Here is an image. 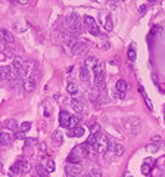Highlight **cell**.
Segmentation results:
<instances>
[{
  "instance_id": "6da1fadb",
  "label": "cell",
  "mask_w": 165,
  "mask_h": 177,
  "mask_svg": "<svg viewBox=\"0 0 165 177\" xmlns=\"http://www.w3.org/2000/svg\"><path fill=\"white\" fill-rule=\"evenodd\" d=\"M66 25H68V30L72 36H78L81 31H83V24H81V19L77 14H72L68 16L66 19Z\"/></svg>"
},
{
  "instance_id": "7a4b0ae2",
  "label": "cell",
  "mask_w": 165,
  "mask_h": 177,
  "mask_svg": "<svg viewBox=\"0 0 165 177\" xmlns=\"http://www.w3.org/2000/svg\"><path fill=\"white\" fill-rule=\"evenodd\" d=\"M124 128L130 136H137L140 133V130H141V121L137 117H130V118L125 120Z\"/></svg>"
},
{
  "instance_id": "3957f363",
  "label": "cell",
  "mask_w": 165,
  "mask_h": 177,
  "mask_svg": "<svg viewBox=\"0 0 165 177\" xmlns=\"http://www.w3.org/2000/svg\"><path fill=\"white\" fill-rule=\"evenodd\" d=\"M111 146V142H109V139L105 136V134H99V137H97V142L91 146V149L96 152V153H105L108 149H111L109 148Z\"/></svg>"
},
{
  "instance_id": "277c9868",
  "label": "cell",
  "mask_w": 165,
  "mask_h": 177,
  "mask_svg": "<svg viewBox=\"0 0 165 177\" xmlns=\"http://www.w3.org/2000/svg\"><path fill=\"white\" fill-rule=\"evenodd\" d=\"M37 86V74L33 68V71H25V77H24V88L25 92H33Z\"/></svg>"
},
{
  "instance_id": "5b68a950",
  "label": "cell",
  "mask_w": 165,
  "mask_h": 177,
  "mask_svg": "<svg viewBox=\"0 0 165 177\" xmlns=\"http://www.w3.org/2000/svg\"><path fill=\"white\" fill-rule=\"evenodd\" d=\"M87 52V44L83 43V41H75L74 44H71V53L74 56H80L83 53Z\"/></svg>"
},
{
  "instance_id": "8992f818",
  "label": "cell",
  "mask_w": 165,
  "mask_h": 177,
  "mask_svg": "<svg viewBox=\"0 0 165 177\" xmlns=\"http://www.w3.org/2000/svg\"><path fill=\"white\" fill-rule=\"evenodd\" d=\"M12 68L16 69V71L22 75V71H24V68H25V62H24V59H22L21 56H15V58H14V62H12Z\"/></svg>"
},
{
  "instance_id": "52a82bcc",
  "label": "cell",
  "mask_w": 165,
  "mask_h": 177,
  "mask_svg": "<svg viewBox=\"0 0 165 177\" xmlns=\"http://www.w3.org/2000/svg\"><path fill=\"white\" fill-rule=\"evenodd\" d=\"M0 37H2V43H3V44H14V43H15L14 36L9 33V30H2Z\"/></svg>"
},
{
  "instance_id": "ba28073f",
  "label": "cell",
  "mask_w": 165,
  "mask_h": 177,
  "mask_svg": "<svg viewBox=\"0 0 165 177\" xmlns=\"http://www.w3.org/2000/svg\"><path fill=\"white\" fill-rule=\"evenodd\" d=\"M69 120H71V115L66 111H61V114H59V123H61V126L69 128Z\"/></svg>"
},
{
  "instance_id": "9c48e42d",
  "label": "cell",
  "mask_w": 165,
  "mask_h": 177,
  "mask_svg": "<svg viewBox=\"0 0 165 177\" xmlns=\"http://www.w3.org/2000/svg\"><path fill=\"white\" fill-rule=\"evenodd\" d=\"M11 72H12V68L8 66V65H3L0 68V75H2V80L3 81H11Z\"/></svg>"
},
{
  "instance_id": "30bf717a",
  "label": "cell",
  "mask_w": 165,
  "mask_h": 177,
  "mask_svg": "<svg viewBox=\"0 0 165 177\" xmlns=\"http://www.w3.org/2000/svg\"><path fill=\"white\" fill-rule=\"evenodd\" d=\"M66 174H71V176H81V168H80V165H77V164H68V167H66Z\"/></svg>"
},
{
  "instance_id": "8fae6325",
  "label": "cell",
  "mask_w": 165,
  "mask_h": 177,
  "mask_svg": "<svg viewBox=\"0 0 165 177\" xmlns=\"http://www.w3.org/2000/svg\"><path fill=\"white\" fill-rule=\"evenodd\" d=\"M69 136L71 137H81V136H84V128L83 127H80V126H77V127H69Z\"/></svg>"
},
{
  "instance_id": "7c38bea8",
  "label": "cell",
  "mask_w": 165,
  "mask_h": 177,
  "mask_svg": "<svg viewBox=\"0 0 165 177\" xmlns=\"http://www.w3.org/2000/svg\"><path fill=\"white\" fill-rule=\"evenodd\" d=\"M115 88H116L118 93H125L127 88H128V84L125 83V80H118L116 84H115Z\"/></svg>"
},
{
  "instance_id": "4fadbf2b",
  "label": "cell",
  "mask_w": 165,
  "mask_h": 177,
  "mask_svg": "<svg viewBox=\"0 0 165 177\" xmlns=\"http://www.w3.org/2000/svg\"><path fill=\"white\" fill-rule=\"evenodd\" d=\"M71 105H72V108H74L75 111H78V112L84 109V103H83V101H81V99L72 98V101H71Z\"/></svg>"
},
{
  "instance_id": "5bb4252c",
  "label": "cell",
  "mask_w": 165,
  "mask_h": 177,
  "mask_svg": "<svg viewBox=\"0 0 165 177\" xmlns=\"http://www.w3.org/2000/svg\"><path fill=\"white\" fill-rule=\"evenodd\" d=\"M52 139H53V142H55V143H62V142H64V133H62V130H61V128L55 130V131H53Z\"/></svg>"
},
{
  "instance_id": "9a60e30c",
  "label": "cell",
  "mask_w": 165,
  "mask_h": 177,
  "mask_svg": "<svg viewBox=\"0 0 165 177\" xmlns=\"http://www.w3.org/2000/svg\"><path fill=\"white\" fill-rule=\"evenodd\" d=\"M111 149H112V152H114L115 156H121V155L124 153V146H122L121 143H114Z\"/></svg>"
},
{
  "instance_id": "2e32d148",
  "label": "cell",
  "mask_w": 165,
  "mask_h": 177,
  "mask_svg": "<svg viewBox=\"0 0 165 177\" xmlns=\"http://www.w3.org/2000/svg\"><path fill=\"white\" fill-rule=\"evenodd\" d=\"M105 74V64L103 62H99L94 68H93V75H103Z\"/></svg>"
},
{
  "instance_id": "e0dca14e",
  "label": "cell",
  "mask_w": 165,
  "mask_h": 177,
  "mask_svg": "<svg viewBox=\"0 0 165 177\" xmlns=\"http://www.w3.org/2000/svg\"><path fill=\"white\" fill-rule=\"evenodd\" d=\"M97 64H99V61H97V58H96V56H89V58L86 59V66H87L89 69L94 68Z\"/></svg>"
},
{
  "instance_id": "ac0fdd59",
  "label": "cell",
  "mask_w": 165,
  "mask_h": 177,
  "mask_svg": "<svg viewBox=\"0 0 165 177\" xmlns=\"http://www.w3.org/2000/svg\"><path fill=\"white\" fill-rule=\"evenodd\" d=\"M5 128L14 131V130L18 128V123H16L15 120H12V118H11V120H6V121H5Z\"/></svg>"
},
{
  "instance_id": "d6986e66",
  "label": "cell",
  "mask_w": 165,
  "mask_h": 177,
  "mask_svg": "<svg viewBox=\"0 0 165 177\" xmlns=\"http://www.w3.org/2000/svg\"><path fill=\"white\" fill-rule=\"evenodd\" d=\"M21 173V164H19V159L11 167V170H9V176H16V174H19Z\"/></svg>"
},
{
  "instance_id": "ffe728a7",
  "label": "cell",
  "mask_w": 165,
  "mask_h": 177,
  "mask_svg": "<svg viewBox=\"0 0 165 177\" xmlns=\"http://www.w3.org/2000/svg\"><path fill=\"white\" fill-rule=\"evenodd\" d=\"M14 136H11L8 131H2V134H0V140H2V145H9L11 140H12Z\"/></svg>"
},
{
  "instance_id": "44dd1931",
  "label": "cell",
  "mask_w": 165,
  "mask_h": 177,
  "mask_svg": "<svg viewBox=\"0 0 165 177\" xmlns=\"http://www.w3.org/2000/svg\"><path fill=\"white\" fill-rule=\"evenodd\" d=\"M66 88H68V92H69L71 95H78V86H77V83L69 81L68 86H66Z\"/></svg>"
},
{
  "instance_id": "7402d4cb",
  "label": "cell",
  "mask_w": 165,
  "mask_h": 177,
  "mask_svg": "<svg viewBox=\"0 0 165 177\" xmlns=\"http://www.w3.org/2000/svg\"><path fill=\"white\" fill-rule=\"evenodd\" d=\"M84 25L87 27V28H91V27H94V25H97L96 24V19L93 18V16H84Z\"/></svg>"
},
{
  "instance_id": "603a6c76",
  "label": "cell",
  "mask_w": 165,
  "mask_h": 177,
  "mask_svg": "<svg viewBox=\"0 0 165 177\" xmlns=\"http://www.w3.org/2000/svg\"><path fill=\"white\" fill-rule=\"evenodd\" d=\"M80 78H81L83 81H87V80H89V68H87L86 65L80 68Z\"/></svg>"
},
{
  "instance_id": "cb8c5ba5",
  "label": "cell",
  "mask_w": 165,
  "mask_h": 177,
  "mask_svg": "<svg viewBox=\"0 0 165 177\" xmlns=\"http://www.w3.org/2000/svg\"><path fill=\"white\" fill-rule=\"evenodd\" d=\"M94 86H96V87H100V88L105 86V74L94 77Z\"/></svg>"
},
{
  "instance_id": "d4e9b609",
  "label": "cell",
  "mask_w": 165,
  "mask_h": 177,
  "mask_svg": "<svg viewBox=\"0 0 165 177\" xmlns=\"http://www.w3.org/2000/svg\"><path fill=\"white\" fill-rule=\"evenodd\" d=\"M127 56H128V59H130L131 62H134V61H136V47H134V44H131V46L128 47Z\"/></svg>"
},
{
  "instance_id": "484cf974",
  "label": "cell",
  "mask_w": 165,
  "mask_h": 177,
  "mask_svg": "<svg viewBox=\"0 0 165 177\" xmlns=\"http://www.w3.org/2000/svg\"><path fill=\"white\" fill-rule=\"evenodd\" d=\"M19 164H21V173H27V171H30L31 165H30L28 161H25V159H19Z\"/></svg>"
},
{
  "instance_id": "4316f807",
  "label": "cell",
  "mask_w": 165,
  "mask_h": 177,
  "mask_svg": "<svg viewBox=\"0 0 165 177\" xmlns=\"http://www.w3.org/2000/svg\"><path fill=\"white\" fill-rule=\"evenodd\" d=\"M105 28H106L108 33H111L114 30V24H112V18L111 16H106V19H105Z\"/></svg>"
},
{
  "instance_id": "83f0119b",
  "label": "cell",
  "mask_w": 165,
  "mask_h": 177,
  "mask_svg": "<svg viewBox=\"0 0 165 177\" xmlns=\"http://www.w3.org/2000/svg\"><path fill=\"white\" fill-rule=\"evenodd\" d=\"M55 168H56L55 162H53L52 159H47V162H46V171H47V173H53Z\"/></svg>"
},
{
  "instance_id": "f1b7e54d",
  "label": "cell",
  "mask_w": 165,
  "mask_h": 177,
  "mask_svg": "<svg viewBox=\"0 0 165 177\" xmlns=\"http://www.w3.org/2000/svg\"><path fill=\"white\" fill-rule=\"evenodd\" d=\"M100 176H102V173H100V168H97V167L91 168L89 173V177H100Z\"/></svg>"
},
{
  "instance_id": "f546056e",
  "label": "cell",
  "mask_w": 165,
  "mask_h": 177,
  "mask_svg": "<svg viewBox=\"0 0 165 177\" xmlns=\"http://www.w3.org/2000/svg\"><path fill=\"white\" fill-rule=\"evenodd\" d=\"M80 124V118L75 117V115H71V120H69V127H77Z\"/></svg>"
},
{
  "instance_id": "4dcf8cb0",
  "label": "cell",
  "mask_w": 165,
  "mask_h": 177,
  "mask_svg": "<svg viewBox=\"0 0 165 177\" xmlns=\"http://www.w3.org/2000/svg\"><path fill=\"white\" fill-rule=\"evenodd\" d=\"M140 170H141V173H143L144 176H149V173H150V165H149L147 162H143Z\"/></svg>"
},
{
  "instance_id": "1f68e13d",
  "label": "cell",
  "mask_w": 165,
  "mask_h": 177,
  "mask_svg": "<svg viewBox=\"0 0 165 177\" xmlns=\"http://www.w3.org/2000/svg\"><path fill=\"white\" fill-rule=\"evenodd\" d=\"M30 128H31V123H28V121H25V123H22V124L19 126V130L24 131V133H27Z\"/></svg>"
},
{
  "instance_id": "d6a6232c",
  "label": "cell",
  "mask_w": 165,
  "mask_h": 177,
  "mask_svg": "<svg viewBox=\"0 0 165 177\" xmlns=\"http://www.w3.org/2000/svg\"><path fill=\"white\" fill-rule=\"evenodd\" d=\"M34 143H37V139H36V137H28V139H25V146H31V145H34Z\"/></svg>"
},
{
  "instance_id": "836d02e7",
  "label": "cell",
  "mask_w": 165,
  "mask_h": 177,
  "mask_svg": "<svg viewBox=\"0 0 165 177\" xmlns=\"http://www.w3.org/2000/svg\"><path fill=\"white\" fill-rule=\"evenodd\" d=\"M89 33H90V34H93V36H99V27H97V25H94V27L89 28Z\"/></svg>"
},
{
  "instance_id": "e575fe53",
  "label": "cell",
  "mask_w": 165,
  "mask_h": 177,
  "mask_svg": "<svg viewBox=\"0 0 165 177\" xmlns=\"http://www.w3.org/2000/svg\"><path fill=\"white\" fill-rule=\"evenodd\" d=\"M146 149H147L149 152H156V151H158V145L150 143V145H147V146H146Z\"/></svg>"
},
{
  "instance_id": "d590c367",
  "label": "cell",
  "mask_w": 165,
  "mask_h": 177,
  "mask_svg": "<svg viewBox=\"0 0 165 177\" xmlns=\"http://www.w3.org/2000/svg\"><path fill=\"white\" fill-rule=\"evenodd\" d=\"M90 130H91V133H96V134H99V133H100V126H99V124H96V126H91V128H90Z\"/></svg>"
},
{
  "instance_id": "8d00e7d4",
  "label": "cell",
  "mask_w": 165,
  "mask_h": 177,
  "mask_svg": "<svg viewBox=\"0 0 165 177\" xmlns=\"http://www.w3.org/2000/svg\"><path fill=\"white\" fill-rule=\"evenodd\" d=\"M15 137H16V139H27L25 133H24V131H21V130H19L18 133H16V136H15Z\"/></svg>"
},
{
  "instance_id": "74e56055",
  "label": "cell",
  "mask_w": 165,
  "mask_h": 177,
  "mask_svg": "<svg viewBox=\"0 0 165 177\" xmlns=\"http://www.w3.org/2000/svg\"><path fill=\"white\" fill-rule=\"evenodd\" d=\"M150 142H152V143H155V145H158V143L161 142V137H159V136H153Z\"/></svg>"
},
{
  "instance_id": "f35d334b",
  "label": "cell",
  "mask_w": 165,
  "mask_h": 177,
  "mask_svg": "<svg viewBox=\"0 0 165 177\" xmlns=\"http://www.w3.org/2000/svg\"><path fill=\"white\" fill-rule=\"evenodd\" d=\"M40 151H41V152H46V151H47V146H46V143H43V142L40 143Z\"/></svg>"
},
{
  "instance_id": "ab89813d",
  "label": "cell",
  "mask_w": 165,
  "mask_h": 177,
  "mask_svg": "<svg viewBox=\"0 0 165 177\" xmlns=\"http://www.w3.org/2000/svg\"><path fill=\"white\" fill-rule=\"evenodd\" d=\"M139 12H140V14H144V12H146V5H141V6L139 8Z\"/></svg>"
},
{
  "instance_id": "60d3db41",
  "label": "cell",
  "mask_w": 165,
  "mask_h": 177,
  "mask_svg": "<svg viewBox=\"0 0 165 177\" xmlns=\"http://www.w3.org/2000/svg\"><path fill=\"white\" fill-rule=\"evenodd\" d=\"M18 2H19L21 5H27V3H28V0H18Z\"/></svg>"
},
{
  "instance_id": "b9f144b4",
  "label": "cell",
  "mask_w": 165,
  "mask_h": 177,
  "mask_svg": "<svg viewBox=\"0 0 165 177\" xmlns=\"http://www.w3.org/2000/svg\"><path fill=\"white\" fill-rule=\"evenodd\" d=\"M49 115H50V112H49V111L46 109V111H44V117H49Z\"/></svg>"
},
{
  "instance_id": "7bdbcfd3",
  "label": "cell",
  "mask_w": 165,
  "mask_h": 177,
  "mask_svg": "<svg viewBox=\"0 0 165 177\" xmlns=\"http://www.w3.org/2000/svg\"><path fill=\"white\" fill-rule=\"evenodd\" d=\"M124 177H133V176H131V174H130V173H127V174H125V176H124Z\"/></svg>"
},
{
  "instance_id": "ee69618b",
  "label": "cell",
  "mask_w": 165,
  "mask_h": 177,
  "mask_svg": "<svg viewBox=\"0 0 165 177\" xmlns=\"http://www.w3.org/2000/svg\"><path fill=\"white\" fill-rule=\"evenodd\" d=\"M9 2H16V0H9Z\"/></svg>"
},
{
  "instance_id": "f6af8a7d",
  "label": "cell",
  "mask_w": 165,
  "mask_h": 177,
  "mask_svg": "<svg viewBox=\"0 0 165 177\" xmlns=\"http://www.w3.org/2000/svg\"><path fill=\"white\" fill-rule=\"evenodd\" d=\"M149 2H155V0H149Z\"/></svg>"
}]
</instances>
